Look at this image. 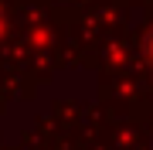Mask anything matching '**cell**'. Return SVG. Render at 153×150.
I'll list each match as a JSON object with an SVG mask.
<instances>
[{
    "instance_id": "1",
    "label": "cell",
    "mask_w": 153,
    "mask_h": 150,
    "mask_svg": "<svg viewBox=\"0 0 153 150\" xmlns=\"http://www.w3.org/2000/svg\"><path fill=\"white\" fill-rule=\"evenodd\" d=\"M146 55H150V61H153V34H150V41H146Z\"/></svg>"
}]
</instances>
